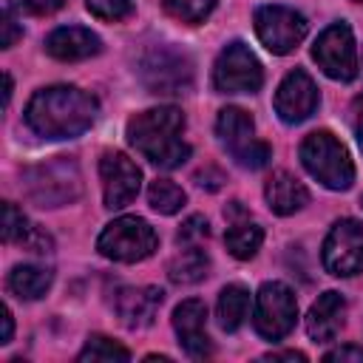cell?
Returning <instances> with one entry per match:
<instances>
[{
    "mask_svg": "<svg viewBox=\"0 0 363 363\" xmlns=\"http://www.w3.org/2000/svg\"><path fill=\"white\" fill-rule=\"evenodd\" d=\"M31 233L23 210H17L11 201H3V241L14 244V241H26Z\"/></svg>",
    "mask_w": 363,
    "mask_h": 363,
    "instance_id": "27",
    "label": "cell"
},
{
    "mask_svg": "<svg viewBox=\"0 0 363 363\" xmlns=\"http://www.w3.org/2000/svg\"><path fill=\"white\" fill-rule=\"evenodd\" d=\"M323 267L337 278L363 272V224L354 218H337L323 238Z\"/></svg>",
    "mask_w": 363,
    "mask_h": 363,
    "instance_id": "11",
    "label": "cell"
},
{
    "mask_svg": "<svg viewBox=\"0 0 363 363\" xmlns=\"http://www.w3.org/2000/svg\"><path fill=\"white\" fill-rule=\"evenodd\" d=\"M26 196L40 207H62L79 199L82 176L71 156H57L51 162L23 170Z\"/></svg>",
    "mask_w": 363,
    "mask_h": 363,
    "instance_id": "4",
    "label": "cell"
},
{
    "mask_svg": "<svg viewBox=\"0 0 363 363\" xmlns=\"http://www.w3.org/2000/svg\"><path fill=\"white\" fill-rule=\"evenodd\" d=\"M312 60L318 68L337 79V82H352L357 77V48H354V34L346 23H332L326 26L315 45H312Z\"/></svg>",
    "mask_w": 363,
    "mask_h": 363,
    "instance_id": "9",
    "label": "cell"
},
{
    "mask_svg": "<svg viewBox=\"0 0 363 363\" xmlns=\"http://www.w3.org/2000/svg\"><path fill=\"white\" fill-rule=\"evenodd\" d=\"M323 360H340V363H346V360H354V363H363V346H337V349H332V352H326L323 354Z\"/></svg>",
    "mask_w": 363,
    "mask_h": 363,
    "instance_id": "30",
    "label": "cell"
},
{
    "mask_svg": "<svg viewBox=\"0 0 363 363\" xmlns=\"http://www.w3.org/2000/svg\"><path fill=\"white\" fill-rule=\"evenodd\" d=\"M139 77L150 94H187L193 88L190 60L170 45L147 48L139 60Z\"/></svg>",
    "mask_w": 363,
    "mask_h": 363,
    "instance_id": "6",
    "label": "cell"
},
{
    "mask_svg": "<svg viewBox=\"0 0 363 363\" xmlns=\"http://www.w3.org/2000/svg\"><path fill=\"white\" fill-rule=\"evenodd\" d=\"M99 113L96 96L77 85H51L37 91L26 105V122L45 139H74L85 133Z\"/></svg>",
    "mask_w": 363,
    "mask_h": 363,
    "instance_id": "1",
    "label": "cell"
},
{
    "mask_svg": "<svg viewBox=\"0 0 363 363\" xmlns=\"http://www.w3.org/2000/svg\"><path fill=\"white\" fill-rule=\"evenodd\" d=\"M320 96H318V85L312 82V77L301 68L289 71L284 77V82L275 91V113L281 116V122L286 125H298L303 119H309L318 108Z\"/></svg>",
    "mask_w": 363,
    "mask_h": 363,
    "instance_id": "14",
    "label": "cell"
},
{
    "mask_svg": "<svg viewBox=\"0 0 363 363\" xmlns=\"http://www.w3.org/2000/svg\"><path fill=\"white\" fill-rule=\"evenodd\" d=\"M261 241H264V230H261L255 221H250V216H238V218H233L230 230L224 233V244H227L230 255H235L238 261L252 258V255L258 252Z\"/></svg>",
    "mask_w": 363,
    "mask_h": 363,
    "instance_id": "22",
    "label": "cell"
},
{
    "mask_svg": "<svg viewBox=\"0 0 363 363\" xmlns=\"http://www.w3.org/2000/svg\"><path fill=\"white\" fill-rule=\"evenodd\" d=\"M9 99H11V77L6 74V94H3V102L9 105Z\"/></svg>",
    "mask_w": 363,
    "mask_h": 363,
    "instance_id": "36",
    "label": "cell"
},
{
    "mask_svg": "<svg viewBox=\"0 0 363 363\" xmlns=\"http://www.w3.org/2000/svg\"><path fill=\"white\" fill-rule=\"evenodd\" d=\"M184 113L176 105H162L136 113L128 122V142L156 167L173 170L190 159V145L182 142Z\"/></svg>",
    "mask_w": 363,
    "mask_h": 363,
    "instance_id": "2",
    "label": "cell"
},
{
    "mask_svg": "<svg viewBox=\"0 0 363 363\" xmlns=\"http://www.w3.org/2000/svg\"><path fill=\"white\" fill-rule=\"evenodd\" d=\"M343 320H346V301L340 292L329 289V292L318 295V301L312 303V309L306 315V332L315 343H329L340 332Z\"/></svg>",
    "mask_w": 363,
    "mask_h": 363,
    "instance_id": "18",
    "label": "cell"
},
{
    "mask_svg": "<svg viewBox=\"0 0 363 363\" xmlns=\"http://www.w3.org/2000/svg\"><path fill=\"white\" fill-rule=\"evenodd\" d=\"M51 281H54L51 269H43V267H34V264H20L9 272V289L23 301L43 298L51 289Z\"/></svg>",
    "mask_w": 363,
    "mask_h": 363,
    "instance_id": "21",
    "label": "cell"
},
{
    "mask_svg": "<svg viewBox=\"0 0 363 363\" xmlns=\"http://www.w3.org/2000/svg\"><path fill=\"white\" fill-rule=\"evenodd\" d=\"M247 309H250V292H247L241 284H227V286L218 292L216 315H218V323H221L224 332H235V329L244 323Z\"/></svg>",
    "mask_w": 363,
    "mask_h": 363,
    "instance_id": "23",
    "label": "cell"
},
{
    "mask_svg": "<svg viewBox=\"0 0 363 363\" xmlns=\"http://www.w3.org/2000/svg\"><path fill=\"white\" fill-rule=\"evenodd\" d=\"M156 247H159L156 230L139 216H122V218L111 221L96 238V250L105 258L119 261V264L145 261L156 252Z\"/></svg>",
    "mask_w": 363,
    "mask_h": 363,
    "instance_id": "5",
    "label": "cell"
},
{
    "mask_svg": "<svg viewBox=\"0 0 363 363\" xmlns=\"http://www.w3.org/2000/svg\"><path fill=\"white\" fill-rule=\"evenodd\" d=\"M264 199L269 204L272 213L278 216H292L298 210H303V204L309 201V190L286 170H275L269 179H267V187H264Z\"/></svg>",
    "mask_w": 363,
    "mask_h": 363,
    "instance_id": "19",
    "label": "cell"
},
{
    "mask_svg": "<svg viewBox=\"0 0 363 363\" xmlns=\"http://www.w3.org/2000/svg\"><path fill=\"white\" fill-rule=\"evenodd\" d=\"M164 301L159 286H122L113 295V309L128 329H145L156 320V312Z\"/></svg>",
    "mask_w": 363,
    "mask_h": 363,
    "instance_id": "16",
    "label": "cell"
},
{
    "mask_svg": "<svg viewBox=\"0 0 363 363\" xmlns=\"http://www.w3.org/2000/svg\"><path fill=\"white\" fill-rule=\"evenodd\" d=\"M99 179H102V199H105L108 210H119V207L130 204L142 187V170L122 150L102 153Z\"/></svg>",
    "mask_w": 363,
    "mask_h": 363,
    "instance_id": "13",
    "label": "cell"
},
{
    "mask_svg": "<svg viewBox=\"0 0 363 363\" xmlns=\"http://www.w3.org/2000/svg\"><path fill=\"white\" fill-rule=\"evenodd\" d=\"M77 360L79 363H99V360H130V352L125 349V346H119V343H113L111 337H105V335H91L88 337V343L82 346V352L77 354Z\"/></svg>",
    "mask_w": 363,
    "mask_h": 363,
    "instance_id": "25",
    "label": "cell"
},
{
    "mask_svg": "<svg viewBox=\"0 0 363 363\" xmlns=\"http://www.w3.org/2000/svg\"><path fill=\"white\" fill-rule=\"evenodd\" d=\"M216 133L221 139V145L233 153V159L247 167V170H258L269 162L272 150L267 142H258L252 133H255V122L247 111L241 108H224L218 111V119H216Z\"/></svg>",
    "mask_w": 363,
    "mask_h": 363,
    "instance_id": "7",
    "label": "cell"
},
{
    "mask_svg": "<svg viewBox=\"0 0 363 363\" xmlns=\"http://www.w3.org/2000/svg\"><path fill=\"white\" fill-rule=\"evenodd\" d=\"M357 3H363V0H357Z\"/></svg>",
    "mask_w": 363,
    "mask_h": 363,
    "instance_id": "37",
    "label": "cell"
},
{
    "mask_svg": "<svg viewBox=\"0 0 363 363\" xmlns=\"http://www.w3.org/2000/svg\"><path fill=\"white\" fill-rule=\"evenodd\" d=\"M354 133H357V142H360V150H363V96L357 99V119H354Z\"/></svg>",
    "mask_w": 363,
    "mask_h": 363,
    "instance_id": "34",
    "label": "cell"
},
{
    "mask_svg": "<svg viewBox=\"0 0 363 363\" xmlns=\"http://www.w3.org/2000/svg\"><path fill=\"white\" fill-rule=\"evenodd\" d=\"M20 37H23V28H20V26L14 23V17L6 11V14H3V48H11Z\"/></svg>",
    "mask_w": 363,
    "mask_h": 363,
    "instance_id": "32",
    "label": "cell"
},
{
    "mask_svg": "<svg viewBox=\"0 0 363 363\" xmlns=\"http://www.w3.org/2000/svg\"><path fill=\"white\" fill-rule=\"evenodd\" d=\"M213 85L221 94H255L264 85V68L258 57L235 40L218 54L213 65Z\"/></svg>",
    "mask_w": 363,
    "mask_h": 363,
    "instance_id": "10",
    "label": "cell"
},
{
    "mask_svg": "<svg viewBox=\"0 0 363 363\" xmlns=\"http://www.w3.org/2000/svg\"><path fill=\"white\" fill-rule=\"evenodd\" d=\"M45 51H48L54 60L77 62V60H88V57L99 54V51H102V40H99L91 28H82V26H62V28H54V31L45 37Z\"/></svg>",
    "mask_w": 363,
    "mask_h": 363,
    "instance_id": "17",
    "label": "cell"
},
{
    "mask_svg": "<svg viewBox=\"0 0 363 363\" xmlns=\"http://www.w3.org/2000/svg\"><path fill=\"white\" fill-rule=\"evenodd\" d=\"M269 360H306V354L303 352H272V354H267Z\"/></svg>",
    "mask_w": 363,
    "mask_h": 363,
    "instance_id": "35",
    "label": "cell"
},
{
    "mask_svg": "<svg viewBox=\"0 0 363 363\" xmlns=\"http://www.w3.org/2000/svg\"><path fill=\"white\" fill-rule=\"evenodd\" d=\"M23 3H26V11H31V14H37V17H45V14L60 11L68 0H23Z\"/></svg>",
    "mask_w": 363,
    "mask_h": 363,
    "instance_id": "31",
    "label": "cell"
},
{
    "mask_svg": "<svg viewBox=\"0 0 363 363\" xmlns=\"http://www.w3.org/2000/svg\"><path fill=\"white\" fill-rule=\"evenodd\" d=\"M88 11L99 20H125L133 14V3L130 0H85Z\"/></svg>",
    "mask_w": 363,
    "mask_h": 363,
    "instance_id": "28",
    "label": "cell"
},
{
    "mask_svg": "<svg viewBox=\"0 0 363 363\" xmlns=\"http://www.w3.org/2000/svg\"><path fill=\"white\" fill-rule=\"evenodd\" d=\"M301 164L312 179L329 190H349L354 182V164L346 145L332 130H315L301 142Z\"/></svg>",
    "mask_w": 363,
    "mask_h": 363,
    "instance_id": "3",
    "label": "cell"
},
{
    "mask_svg": "<svg viewBox=\"0 0 363 363\" xmlns=\"http://www.w3.org/2000/svg\"><path fill=\"white\" fill-rule=\"evenodd\" d=\"M298 318V301L292 289L281 281H267L261 284L255 295V312H252V326L261 337L267 340H281L284 335L292 332Z\"/></svg>",
    "mask_w": 363,
    "mask_h": 363,
    "instance_id": "8",
    "label": "cell"
},
{
    "mask_svg": "<svg viewBox=\"0 0 363 363\" xmlns=\"http://www.w3.org/2000/svg\"><path fill=\"white\" fill-rule=\"evenodd\" d=\"M147 201H150V207H153L156 213L173 216V213H179V210L184 207L187 196H184V190H182L179 184H173L170 179H156V182H150V187H147Z\"/></svg>",
    "mask_w": 363,
    "mask_h": 363,
    "instance_id": "24",
    "label": "cell"
},
{
    "mask_svg": "<svg viewBox=\"0 0 363 363\" xmlns=\"http://www.w3.org/2000/svg\"><path fill=\"white\" fill-rule=\"evenodd\" d=\"M207 269H210V258L201 250V244H187L167 264V278L173 284H199L201 278H207Z\"/></svg>",
    "mask_w": 363,
    "mask_h": 363,
    "instance_id": "20",
    "label": "cell"
},
{
    "mask_svg": "<svg viewBox=\"0 0 363 363\" xmlns=\"http://www.w3.org/2000/svg\"><path fill=\"white\" fill-rule=\"evenodd\" d=\"M11 335H14V320H11V309H9V306H3V337H0V343H9V340H11Z\"/></svg>",
    "mask_w": 363,
    "mask_h": 363,
    "instance_id": "33",
    "label": "cell"
},
{
    "mask_svg": "<svg viewBox=\"0 0 363 363\" xmlns=\"http://www.w3.org/2000/svg\"><path fill=\"white\" fill-rule=\"evenodd\" d=\"M255 34L272 54H289L306 37V17L286 6H261L255 11Z\"/></svg>",
    "mask_w": 363,
    "mask_h": 363,
    "instance_id": "12",
    "label": "cell"
},
{
    "mask_svg": "<svg viewBox=\"0 0 363 363\" xmlns=\"http://www.w3.org/2000/svg\"><path fill=\"white\" fill-rule=\"evenodd\" d=\"M207 235H210V224H207V218H204V216H190V218L182 224V230L176 233V244H179V247L201 244Z\"/></svg>",
    "mask_w": 363,
    "mask_h": 363,
    "instance_id": "29",
    "label": "cell"
},
{
    "mask_svg": "<svg viewBox=\"0 0 363 363\" xmlns=\"http://www.w3.org/2000/svg\"><path fill=\"white\" fill-rule=\"evenodd\" d=\"M164 11L182 23H201L216 9V0H162Z\"/></svg>",
    "mask_w": 363,
    "mask_h": 363,
    "instance_id": "26",
    "label": "cell"
},
{
    "mask_svg": "<svg viewBox=\"0 0 363 363\" xmlns=\"http://www.w3.org/2000/svg\"><path fill=\"white\" fill-rule=\"evenodd\" d=\"M173 329L179 335L182 349L187 352V357L193 360H204L210 357L213 346L207 337V306L199 298H187L173 309Z\"/></svg>",
    "mask_w": 363,
    "mask_h": 363,
    "instance_id": "15",
    "label": "cell"
}]
</instances>
